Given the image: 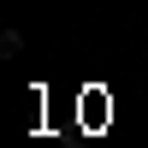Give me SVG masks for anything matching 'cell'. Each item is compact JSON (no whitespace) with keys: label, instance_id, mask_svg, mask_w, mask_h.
Segmentation results:
<instances>
[{"label":"cell","instance_id":"1","mask_svg":"<svg viewBox=\"0 0 148 148\" xmlns=\"http://www.w3.org/2000/svg\"><path fill=\"white\" fill-rule=\"evenodd\" d=\"M18 53H24V36L6 30V36H0V59H18Z\"/></svg>","mask_w":148,"mask_h":148}]
</instances>
